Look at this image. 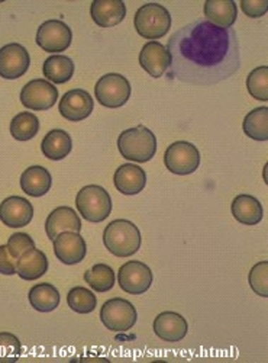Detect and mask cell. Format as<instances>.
Wrapping results in <instances>:
<instances>
[{
    "label": "cell",
    "instance_id": "6da1fadb",
    "mask_svg": "<svg viewBox=\"0 0 268 363\" xmlns=\"http://www.w3.org/2000/svg\"><path fill=\"white\" fill-rule=\"evenodd\" d=\"M171 74L183 83L212 86L233 76L241 66V47L233 28L207 21L192 22L167 44Z\"/></svg>",
    "mask_w": 268,
    "mask_h": 363
},
{
    "label": "cell",
    "instance_id": "7a4b0ae2",
    "mask_svg": "<svg viewBox=\"0 0 268 363\" xmlns=\"http://www.w3.org/2000/svg\"><path fill=\"white\" fill-rule=\"evenodd\" d=\"M117 148L124 159L135 163H146L156 156L157 138L151 130L139 125L119 135Z\"/></svg>",
    "mask_w": 268,
    "mask_h": 363
},
{
    "label": "cell",
    "instance_id": "3957f363",
    "mask_svg": "<svg viewBox=\"0 0 268 363\" xmlns=\"http://www.w3.org/2000/svg\"><path fill=\"white\" fill-rule=\"evenodd\" d=\"M103 243L116 257L134 256L141 247L139 228L128 220H115L105 228Z\"/></svg>",
    "mask_w": 268,
    "mask_h": 363
},
{
    "label": "cell",
    "instance_id": "277c9868",
    "mask_svg": "<svg viewBox=\"0 0 268 363\" xmlns=\"http://www.w3.org/2000/svg\"><path fill=\"white\" fill-rule=\"evenodd\" d=\"M136 33L146 40L163 38L171 28V15L160 4H146L135 13Z\"/></svg>",
    "mask_w": 268,
    "mask_h": 363
},
{
    "label": "cell",
    "instance_id": "5b68a950",
    "mask_svg": "<svg viewBox=\"0 0 268 363\" xmlns=\"http://www.w3.org/2000/svg\"><path fill=\"white\" fill-rule=\"evenodd\" d=\"M76 206L86 221L98 224L110 216L112 199L105 188L88 185L77 194Z\"/></svg>",
    "mask_w": 268,
    "mask_h": 363
},
{
    "label": "cell",
    "instance_id": "8992f818",
    "mask_svg": "<svg viewBox=\"0 0 268 363\" xmlns=\"http://www.w3.org/2000/svg\"><path fill=\"white\" fill-rule=\"evenodd\" d=\"M95 95L99 104L105 108H121L131 98V83L122 74L109 73L100 77L96 83Z\"/></svg>",
    "mask_w": 268,
    "mask_h": 363
},
{
    "label": "cell",
    "instance_id": "52a82bcc",
    "mask_svg": "<svg viewBox=\"0 0 268 363\" xmlns=\"http://www.w3.org/2000/svg\"><path fill=\"white\" fill-rule=\"evenodd\" d=\"M138 314L135 307L124 298H113L106 301L100 310L103 325L115 333L129 331L136 323Z\"/></svg>",
    "mask_w": 268,
    "mask_h": 363
},
{
    "label": "cell",
    "instance_id": "ba28073f",
    "mask_svg": "<svg viewBox=\"0 0 268 363\" xmlns=\"http://www.w3.org/2000/svg\"><path fill=\"white\" fill-rule=\"evenodd\" d=\"M164 164L174 174L187 176L194 173L200 166V153L194 144L177 141L167 148Z\"/></svg>",
    "mask_w": 268,
    "mask_h": 363
},
{
    "label": "cell",
    "instance_id": "9c48e42d",
    "mask_svg": "<svg viewBox=\"0 0 268 363\" xmlns=\"http://www.w3.org/2000/svg\"><path fill=\"white\" fill-rule=\"evenodd\" d=\"M153 272L145 263L132 260L125 263L117 274V282L122 291L131 295L145 294L153 285Z\"/></svg>",
    "mask_w": 268,
    "mask_h": 363
},
{
    "label": "cell",
    "instance_id": "30bf717a",
    "mask_svg": "<svg viewBox=\"0 0 268 363\" xmlns=\"http://www.w3.org/2000/svg\"><path fill=\"white\" fill-rule=\"evenodd\" d=\"M73 41V33L69 25L51 19L44 22L37 33V44L47 52H63Z\"/></svg>",
    "mask_w": 268,
    "mask_h": 363
},
{
    "label": "cell",
    "instance_id": "8fae6325",
    "mask_svg": "<svg viewBox=\"0 0 268 363\" xmlns=\"http://www.w3.org/2000/svg\"><path fill=\"white\" fill-rule=\"evenodd\" d=\"M58 99L57 87L44 79H35L26 83L21 92V102L33 111L51 109Z\"/></svg>",
    "mask_w": 268,
    "mask_h": 363
},
{
    "label": "cell",
    "instance_id": "7c38bea8",
    "mask_svg": "<svg viewBox=\"0 0 268 363\" xmlns=\"http://www.w3.org/2000/svg\"><path fill=\"white\" fill-rule=\"evenodd\" d=\"M31 65L28 50L16 43L0 48V77L15 80L22 77Z\"/></svg>",
    "mask_w": 268,
    "mask_h": 363
},
{
    "label": "cell",
    "instance_id": "4fadbf2b",
    "mask_svg": "<svg viewBox=\"0 0 268 363\" xmlns=\"http://www.w3.org/2000/svg\"><path fill=\"white\" fill-rule=\"evenodd\" d=\"M95 108L93 98L83 89H73L62 98L58 105L59 113L63 118L78 123L92 115Z\"/></svg>",
    "mask_w": 268,
    "mask_h": 363
},
{
    "label": "cell",
    "instance_id": "5bb4252c",
    "mask_svg": "<svg viewBox=\"0 0 268 363\" xmlns=\"http://www.w3.org/2000/svg\"><path fill=\"white\" fill-rule=\"evenodd\" d=\"M54 253L57 259L69 266L77 264L86 257V241L78 233H62L54 238Z\"/></svg>",
    "mask_w": 268,
    "mask_h": 363
},
{
    "label": "cell",
    "instance_id": "9a60e30c",
    "mask_svg": "<svg viewBox=\"0 0 268 363\" xmlns=\"http://www.w3.org/2000/svg\"><path fill=\"white\" fill-rule=\"evenodd\" d=\"M34 218V206L25 198L11 196L0 203V221L11 228L26 227Z\"/></svg>",
    "mask_w": 268,
    "mask_h": 363
},
{
    "label": "cell",
    "instance_id": "2e32d148",
    "mask_svg": "<svg viewBox=\"0 0 268 363\" xmlns=\"http://www.w3.org/2000/svg\"><path fill=\"white\" fill-rule=\"evenodd\" d=\"M139 65L151 77L158 79L170 69V54L161 43L150 41L139 52Z\"/></svg>",
    "mask_w": 268,
    "mask_h": 363
},
{
    "label": "cell",
    "instance_id": "e0dca14e",
    "mask_svg": "<svg viewBox=\"0 0 268 363\" xmlns=\"http://www.w3.org/2000/svg\"><path fill=\"white\" fill-rule=\"evenodd\" d=\"M187 331H189V324L186 318L177 313L165 311V313H161L154 320V333L157 335V337H160L164 342H170V343L180 342L186 337Z\"/></svg>",
    "mask_w": 268,
    "mask_h": 363
},
{
    "label": "cell",
    "instance_id": "ac0fdd59",
    "mask_svg": "<svg viewBox=\"0 0 268 363\" xmlns=\"http://www.w3.org/2000/svg\"><path fill=\"white\" fill-rule=\"evenodd\" d=\"M115 188L128 196L138 195L146 185V174L142 167L136 164H122L119 166L113 176Z\"/></svg>",
    "mask_w": 268,
    "mask_h": 363
},
{
    "label": "cell",
    "instance_id": "d6986e66",
    "mask_svg": "<svg viewBox=\"0 0 268 363\" xmlns=\"http://www.w3.org/2000/svg\"><path fill=\"white\" fill-rule=\"evenodd\" d=\"M45 231L48 238L54 241V238L58 234L66 233V231L80 233L81 221L76 214V211L71 209L70 206H58L48 216L45 223Z\"/></svg>",
    "mask_w": 268,
    "mask_h": 363
},
{
    "label": "cell",
    "instance_id": "ffe728a7",
    "mask_svg": "<svg viewBox=\"0 0 268 363\" xmlns=\"http://www.w3.org/2000/svg\"><path fill=\"white\" fill-rule=\"evenodd\" d=\"M91 15L98 26L110 28L125 19L127 6L122 0H95L91 8Z\"/></svg>",
    "mask_w": 268,
    "mask_h": 363
},
{
    "label": "cell",
    "instance_id": "44dd1931",
    "mask_svg": "<svg viewBox=\"0 0 268 363\" xmlns=\"http://www.w3.org/2000/svg\"><path fill=\"white\" fill-rule=\"evenodd\" d=\"M48 270V259L44 252L31 249L16 260V274L23 281H35L42 278Z\"/></svg>",
    "mask_w": 268,
    "mask_h": 363
},
{
    "label": "cell",
    "instance_id": "7402d4cb",
    "mask_svg": "<svg viewBox=\"0 0 268 363\" xmlns=\"http://www.w3.org/2000/svg\"><path fill=\"white\" fill-rule=\"evenodd\" d=\"M51 185V174L42 166L28 167L21 176V188L28 196L41 198L49 192Z\"/></svg>",
    "mask_w": 268,
    "mask_h": 363
},
{
    "label": "cell",
    "instance_id": "603a6c76",
    "mask_svg": "<svg viewBox=\"0 0 268 363\" xmlns=\"http://www.w3.org/2000/svg\"><path fill=\"white\" fill-rule=\"evenodd\" d=\"M203 11L207 22L223 29H229L238 16L236 4L233 0H207Z\"/></svg>",
    "mask_w": 268,
    "mask_h": 363
},
{
    "label": "cell",
    "instance_id": "cb8c5ba5",
    "mask_svg": "<svg viewBox=\"0 0 268 363\" xmlns=\"http://www.w3.org/2000/svg\"><path fill=\"white\" fill-rule=\"evenodd\" d=\"M231 211L233 218L244 225H257L261 223L264 211L260 201L251 195H240L232 201Z\"/></svg>",
    "mask_w": 268,
    "mask_h": 363
},
{
    "label": "cell",
    "instance_id": "d4e9b609",
    "mask_svg": "<svg viewBox=\"0 0 268 363\" xmlns=\"http://www.w3.org/2000/svg\"><path fill=\"white\" fill-rule=\"evenodd\" d=\"M71 148H73L71 137L69 133H66L63 130L49 131L41 143L42 155L52 162L66 159L70 155Z\"/></svg>",
    "mask_w": 268,
    "mask_h": 363
},
{
    "label": "cell",
    "instance_id": "484cf974",
    "mask_svg": "<svg viewBox=\"0 0 268 363\" xmlns=\"http://www.w3.org/2000/svg\"><path fill=\"white\" fill-rule=\"evenodd\" d=\"M42 73L48 82L55 84H64L71 80L74 74V63L66 55H51L45 60Z\"/></svg>",
    "mask_w": 268,
    "mask_h": 363
},
{
    "label": "cell",
    "instance_id": "4316f807",
    "mask_svg": "<svg viewBox=\"0 0 268 363\" xmlns=\"http://www.w3.org/2000/svg\"><path fill=\"white\" fill-rule=\"evenodd\" d=\"M29 302L38 313H51L59 306V292L54 285L38 284L29 291Z\"/></svg>",
    "mask_w": 268,
    "mask_h": 363
},
{
    "label": "cell",
    "instance_id": "83f0119b",
    "mask_svg": "<svg viewBox=\"0 0 268 363\" xmlns=\"http://www.w3.org/2000/svg\"><path fill=\"white\" fill-rule=\"evenodd\" d=\"M243 128L247 137L255 141H267L268 140V108L261 106L251 111L244 119Z\"/></svg>",
    "mask_w": 268,
    "mask_h": 363
},
{
    "label": "cell",
    "instance_id": "f1b7e54d",
    "mask_svg": "<svg viewBox=\"0 0 268 363\" xmlns=\"http://www.w3.org/2000/svg\"><path fill=\"white\" fill-rule=\"evenodd\" d=\"M40 131V119L31 112L18 113L11 123V134L16 141H29Z\"/></svg>",
    "mask_w": 268,
    "mask_h": 363
},
{
    "label": "cell",
    "instance_id": "f546056e",
    "mask_svg": "<svg viewBox=\"0 0 268 363\" xmlns=\"http://www.w3.org/2000/svg\"><path fill=\"white\" fill-rule=\"evenodd\" d=\"M84 281L96 292H107L115 286V272L110 266L99 263L86 270Z\"/></svg>",
    "mask_w": 268,
    "mask_h": 363
},
{
    "label": "cell",
    "instance_id": "4dcf8cb0",
    "mask_svg": "<svg viewBox=\"0 0 268 363\" xmlns=\"http://www.w3.org/2000/svg\"><path fill=\"white\" fill-rule=\"evenodd\" d=\"M67 304L77 314H91L98 306V299L92 291L76 286L67 295Z\"/></svg>",
    "mask_w": 268,
    "mask_h": 363
},
{
    "label": "cell",
    "instance_id": "1f68e13d",
    "mask_svg": "<svg viewBox=\"0 0 268 363\" xmlns=\"http://www.w3.org/2000/svg\"><path fill=\"white\" fill-rule=\"evenodd\" d=\"M248 92L257 101H268V67L261 66L252 70L247 79Z\"/></svg>",
    "mask_w": 268,
    "mask_h": 363
},
{
    "label": "cell",
    "instance_id": "d6a6232c",
    "mask_svg": "<svg viewBox=\"0 0 268 363\" xmlns=\"http://www.w3.org/2000/svg\"><path fill=\"white\" fill-rule=\"evenodd\" d=\"M250 285L260 296H268V263L260 262L250 272Z\"/></svg>",
    "mask_w": 268,
    "mask_h": 363
},
{
    "label": "cell",
    "instance_id": "836d02e7",
    "mask_svg": "<svg viewBox=\"0 0 268 363\" xmlns=\"http://www.w3.org/2000/svg\"><path fill=\"white\" fill-rule=\"evenodd\" d=\"M21 356V342L12 333H0V360L16 362Z\"/></svg>",
    "mask_w": 268,
    "mask_h": 363
},
{
    "label": "cell",
    "instance_id": "e575fe53",
    "mask_svg": "<svg viewBox=\"0 0 268 363\" xmlns=\"http://www.w3.org/2000/svg\"><path fill=\"white\" fill-rule=\"evenodd\" d=\"M8 250L18 260L23 253L35 247V241L26 233H16L8 240Z\"/></svg>",
    "mask_w": 268,
    "mask_h": 363
},
{
    "label": "cell",
    "instance_id": "d590c367",
    "mask_svg": "<svg viewBox=\"0 0 268 363\" xmlns=\"http://www.w3.org/2000/svg\"><path fill=\"white\" fill-rule=\"evenodd\" d=\"M241 8L247 16L261 18L267 13L268 2L267 0H243Z\"/></svg>",
    "mask_w": 268,
    "mask_h": 363
},
{
    "label": "cell",
    "instance_id": "8d00e7d4",
    "mask_svg": "<svg viewBox=\"0 0 268 363\" xmlns=\"http://www.w3.org/2000/svg\"><path fill=\"white\" fill-rule=\"evenodd\" d=\"M0 274L12 277L16 274V259L8 250V246H0Z\"/></svg>",
    "mask_w": 268,
    "mask_h": 363
}]
</instances>
